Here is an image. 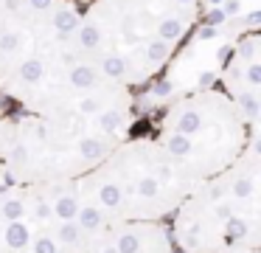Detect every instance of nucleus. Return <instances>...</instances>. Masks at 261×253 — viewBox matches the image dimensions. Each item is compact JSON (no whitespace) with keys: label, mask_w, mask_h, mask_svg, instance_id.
Returning a JSON list of instances; mask_svg holds the SVG:
<instances>
[{"label":"nucleus","mask_w":261,"mask_h":253,"mask_svg":"<svg viewBox=\"0 0 261 253\" xmlns=\"http://www.w3.org/2000/svg\"><path fill=\"white\" fill-rule=\"evenodd\" d=\"M199 0H90L76 26V51L104 82L132 90L169 65Z\"/></svg>","instance_id":"f257e3e1"},{"label":"nucleus","mask_w":261,"mask_h":253,"mask_svg":"<svg viewBox=\"0 0 261 253\" xmlns=\"http://www.w3.org/2000/svg\"><path fill=\"white\" fill-rule=\"evenodd\" d=\"M129 127L132 104L0 118V163L6 183L79 180L129 138Z\"/></svg>","instance_id":"f03ea898"},{"label":"nucleus","mask_w":261,"mask_h":253,"mask_svg":"<svg viewBox=\"0 0 261 253\" xmlns=\"http://www.w3.org/2000/svg\"><path fill=\"white\" fill-rule=\"evenodd\" d=\"M174 253H225L261 247V155L258 141L236 163L205 177L169 217Z\"/></svg>","instance_id":"7ed1b4c3"},{"label":"nucleus","mask_w":261,"mask_h":253,"mask_svg":"<svg viewBox=\"0 0 261 253\" xmlns=\"http://www.w3.org/2000/svg\"><path fill=\"white\" fill-rule=\"evenodd\" d=\"M76 183L104 225L169 222L197 186L154 138H124Z\"/></svg>","instance_id":"20e7f679"},{"label":"nucleus","mask_w":261,"mask_h":253,"mask_svg":"<svg viewBox=\"0 0 261 253\" xmlns=\"http://www.w3.org/2000/svg\"><path fill=\"white\" fill-rule=\"evenodd\" d=\"M101 225L76 180L0 186V253H76Z\"/></svg>","instance_id":"39448f33"},{"label":"nucleus","mask_w":261,"mask_h":253,"mask_svg":"<svg viewBox=\"0 0 261 253\" xmlns=\"http://www.w3.org/2000/svg\"><path fill=\"white\" fill-rule=\"evenodd\" d=\"M154 141L194 183H199L236 163L239 155L258 141V129L244 121L222 90L208 87L174 101L160 118Z\"/></svg>","instance_id":"423d86ee"},{"label":"nucleus","mask_w":261,"mask_h":253,"mask_svg":"<svg viewBox=\"0 0 261 253\" xmlns=\"http://www.w3.org/2000/svg\"><path fill=\"white\" fill-rule=\"evenodd\" d=\"M222 93L239 107L242 118L258 129L261 116V62H258V34L247 31L230 51L222 71Z\"/></svg>","instance_id":"0eeeda50"},{"label":"nucleus","mask_w":261,"mask_h":253,"mask_svg":"<svg viewBox=\"0 0 261 253\" xmlns=\"http://www.w3.org/2000/svg\"><path fill=\"white\" fill-rule=\"evenodd\" d=\"M76 253H174L169 222H110L93 231Z\"/></svg>","instance_id":"6e6552de"},{"label":"nucleus","mask_w":261,"mask_h":253,"mask_svg":"<svg viewBox=\"0 0 261 253\" xmlns=\"http://www.w3.org/2000/svg\"><path fill=\"white\" fill-rule=\"evenodd\" d=\"M225 253H261V247H242V250H225Z\"/></svg>","instance_id":"1a4fd4ad"},{"label":"nucleus","mask_w":261,"mask_h":253,"mask_svg":"<svg viewBox=\"0 0 261 253\" xmlns=\"http://www.w3.org/2000/svg\"><path fill=\"white\" fill-rule=\"evenodd\" d=\"M0 186H6V174H3V163H0Z\"/></svg>","instance_id":"9d476101"}]
</instances>
